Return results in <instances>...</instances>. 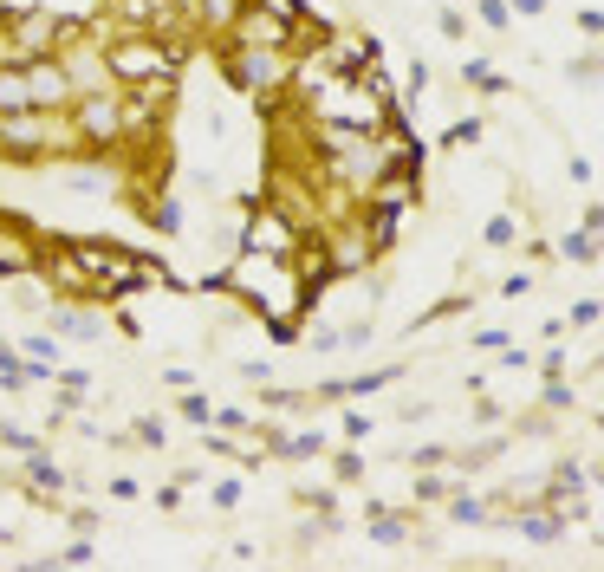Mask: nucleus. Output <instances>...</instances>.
I'll return each instance as SVG.
<instances>
[{"mask_svg": "<svg viewBox=\"0 0 604 572\" xmlns=\"http://www.w3.org/2000/svg\"><path fill=\"white\" fill-rule=\"evenodd\" d=\"M0 163H7V170H33V163H78L72 118H66V111H46V104L0 111Z\"/></svg>", "mask_w": 604, "mask_h": 572, "instance_id": "nucleus-1", "label": "nucleus"}, {"mask_svg": "<svg viewBox=\"0 0 604 572\" xmlns=\"http://www.w3.org/2000/svg\"><path fill=\"white\" fill-rule=\"evenodd\" d=\"M182 40L162 33H111L104 26V66H111V85H182Z\"/></svg>", "mask_w": 604, "mask_h": 572, "instance_id": "nucleus-2", "label": "nucleus"}, {"mask_svg": "<svg viewBox=\"0 0 604 572\" xmlns=\"http://www.w3.org/2000/svg\"><path fill=\"white\" fill-rule=\"evenodd\" d=\"M214 59H222L228 85H234L241 98L273 104V98H286V85H293V59H299V52H273V46H214Z\"/></svg>", "mask_w": 604, "mask_h": 572, "instance_id": "nucleus-3", "label": "nucleus"}, {"mask_svg": "<svg viewBox=\"0 0 604 572\" xmlns=\"http://www.w3.org/2000/svg\"><path fill=\"white\" fill-rule=\"evenodd\" d=\"M72 137H78V163L85 156H124V111H118V85L104 92H78L66 104Z\"/></svg>", "mask_w": 604, "mask_h": 572, "instance_id": "nucleus-4", "label": "nucleus"}, {"mask_svg": "<svg viewBox=\"0 0 604 572\" xmlns=\"http://www.w3.org/2000/svg\"><path fill=\"white\" fill-rule=\"evenodd\" d=\"M306 234L312 228H299L293 215L280 202H267L254 196V208H247V222H241V248H254V254H273V260H299V248H306Z\"/></svg>", "mask_w": 604, "mask_h": 572, "instance_id": "nucleus-5", "label": "nucleus"}, {"mask_svg": "<svg viewBox=\"0 0 604 572\" xmlns=\"http://www.w3.org/2000/svg\"><path fill=\"white\" fill-rule=\"evenodd\" d=\"M39 260H46V234L26 222V215L0 208V280H26V274H39Z\"/></svg>", "mask_w": 604, "mask_h": 572, "instance_id": "nucleus-6", "label": "nucleus"}, {"mask_svg": "<svg viewBox=\"0 0 604 572\" xmlns=\"http://www.w3.org/2000/svg\"><path fill=\"white\" fill-rule=\"evenodd\" d=\"M66 33H72V26H66L59 13H52V7H20V13H7V40H13L20 59L59 52V46H66Z\"/></svg>", "mask_w": 604, "mask_h": 572, "instance_id": "nucleus-7", "label": "nucleus"}, {"mask_svg": "<svg viewBox=\"0 0 604 572\" xmlns=\"http://www.w3.org/2000/svg\"><path fill=\"white\" fill-rule=\"evenodd\" d=\"M553 254H559V260H572V267H598V254H604V234H598V228H572Z\"/></svg>", "mask_w": 604, "mask_h": 572, "instance_id": "nucleus-8", "label": "nucleus"}, {"mask_svg": "<svg viewBox=\"0 0 604 572\" xmlns=\"http://www.w3.org/2000/svg\"><path fill=\"white\" fill-rule=\"evenodd\" d=\"M487 514H494V501H481V495H468V488H449V521L455 527H487Z\"/></svg>", "mask_w": 604, "mask_h": 572, "instance_id": "nucleus-9", "label": "nucleus"}, {"mask_svg": "<svg viewBox=\"0 0 604 572\" xmlns=\"http://www.w3.org/2000/svg\"><path fill=\"white\" fill-rule=\"evenodd\" d=\"M461 78H468V85H475L481 98H507V92H513L507 78L494 72V66H481V59H461Z\"/></svg>", "mask_w": 604, "mask_h": 572, "instance_id": "nucleus-10", "label": "nucleus"}, {"mask_svg": "<svg viewBox=\"0 0 604 572\" xmlns=\"http://www.w3.org/2000/svg\"><path fill=\"white\" fill-rule=\"evenodd\" d=\"M481 137H487V118H481V111H475V118H455V124L442 130V150H475Z\"/></svg>", "mask_w": 604, "mask_h": 572, "instance_id": "nucleus-11", "label": "nucleus"}, {"mask_svg": "<svg viewBox=\"0 0 604 572\" xmlns=\"http://www.w3.org/2000/svg\"><path fill=\"white\" fill-rule=\"evenodd\" d=\"M20 358H33V365H46V371H59V339H52V332H26Z\"/></svg>", "mask_w": 604, "mask_h": 572, "instance_id": "nucleus-12", "label": "nucleus"}, {"mask_svg": "<svg viewBox=\"0 0 604 572\" xmlns=\"http://www.w3.org/2000/svg\"><path fill=\"white\" fill-rule=\"evenodd\" d=\"M403 462H409V469H449L455 449H442V443H416V449H403Z\"/></svg>", "mask_w": 604, "mask_h": 572, "instance_id": "nucleus-13", "label": "nucleus"}, {"mask_svg": "<svg viewBox=\"0 0 604 572\" xmlns=\"http://www.w3.org/2000/svg\"><path fill=\"white\" fill-rule=\"evenodd\" d=\"M481 241H487V248H513V241H520V222H513V215H487Z\"/></svg>", "mask_w": 604, "mask_h": 572, "instance_id": "nucleus-14", "label": "nucleus"}, {"mask_svg": "<svg viewBox=\"0 0 604 572\" xmlns=\"http://www.w3.org/2000/svg\"><path fill=\"white\" fill-rule=\"evenodd\" d=\"M0 449H13V455L26 462V455L39 449V436H33V429H20V423H0Z\"/></svg>", "mask_w": 604, "mask_h": 572, "instance_id": "nucleus-15", "label": "nucleus"}, {"mask_svg": "<svg viewBox=\"0 0 604 572\" xmlns=\"http://www.w3.org/2000/svg\"><path fill=\"white\" fill-rule=\"evenodd\" d=\"M182 423H196V429H208V423H214V403H208L202 391H182Z\"/></svg>", "mask_w": 604, "mask_h": 572, "instance_id": "nucleus-16", "label": "nucleus"}, {"mask_svg": "<svg viewBox=\"0 0 604 572\" xmlns=\"http://www.w3.org/2000/svg\"><path fill=\"white\" fill-rule=\"evenodd\" d=\"M241 495H247V488H241V475H222V481L208 488V501L222 507V514H234V507H241Z\"/></svg>", "mask_w": 604, "mask_h": 572, "instance_id": "nucleus-17", "label": "nucleus"}, {"mask_svg": "<svg viewBox=\"0 0 604 572\" xmlns=\"http://www.w3.org/2000/svg\"><path fill=\"white\" fill-rule=\"evenodd\" d=\"M539 410H572V384H565L559 371L546 377V391H539Z\"/></svg>", "mask_w": 604, "mask_h": 572, "instance_id": "nucleus-18", "label": "nucleus"}, {"mask_svg": "<svg viewBox=\"0 0 604 572\" xmlns=\"http://www.w3.org/2000/svg\"><path fill=\"white\" fill-rule=\"evenodd\" d=\"M130 443H136V449H162V443H170V429H162L156 417H136V429H130Z\"/></svg>", "mask_w": 604, "mask_h": 572, "instance_id": "nucleus-19", "label": "nucleus"}, {"mask_svg": "<svg viewBox=\"0 0 604 572\" xmlns=\"http://www.w3.org/2000/svg\"><path fill=\"white\" fill-rule=\"evenodd\" d=\"M461 475H416V501H449V488Z\"/></svg>", "mask_w": 604, "mask_h": 572, "instance_id": "nucleus-20", "label": "nucleus"}, {"mask_svg": "<svg viewBox=\"0 0 604 572\" xmlns=\"http://www.w3.org/2000/svg\"><path fill=\"white\" fill-rule=\"evenodd\" d=\"M332 475H338V481H358V475H364V455H358V443L332 455Z\"/></svg>", "mask_w": 604, "mask_h": 572, "instance_id": "nucleus-21", "label": "nucleus"}, {"mask_svg": "<svg viewBox=\"0 0 604 572\" xmlns=\"http://www.w3.org/2000/svg\"><path fill=\"white\" fill-rule=\"evenodd\" d=\"M481 7V26H494V33H507V20H513V7L507 0H475Z\"/></svg>", "mask_w": 604, "mask_h": 572, "instance_id": "nucleus-22", "label": "nucleus"}, {"mask_svg": "<svg viewBox=\"0 0 604 572\" xmlns=\"http://www.w3.org/2000/svg\"><path fill=\"white\" fill-rule=\"evenodd\" d=\"M435 26H442V40H468V13H461V7H442Z\"/></svg>", "mask_w": 604, "mask_h": 572, "instance_id": "nucleus-23", "label": "nucleus"}, {"mask_svg": "<svg viewBox=\"0 0 604 572\" xmlns=\"http://www.w3.org/2000/svg\"><path fill=\"white\" fill-rule=\"evenodd\" d=\"M598 319H604L598 299H572V312H565V325H598Z\"/></svg>", "mask_w": 604, "mask_h": 572, "instance_id": "nucleus-24", "label": "nucleus"}, {"mask_svg": "<svg viewBox=\"0 0 604 572\" xmlns=\"http://www.w3.org/2000/svg\"><path fill=\"white\" fill-rule=\"evenodd\" d=\"M338 429H345V443H364V436H371V417H364V410H345Z\"/></svg>", "mask_w": 604, "mask_h": 572, "instance_id": "nucleus-25", "label": "nucleus"}, {"mask_svg": "<svg viewBox=\"0 0 604 572\" xmlns=\"http://www.w3.org/2000/svg\"><path fill=\"white\" fill-rule=\"evenodd\" d=\"M572 20H579V33H585V40H604V13H598V7H579Z\"/></svg>", "mask_w": 604, "mask_h": 572, "instance_id": "nucleus-26", "label": "nucleus"}, {"mask_svg": "<svg viewBox=\"0 0 604 572\" xmlns=\"http://www.w3.org/2000/svg\"><path fill=\"white\" fill-rule=\"evenodd\" d=\"M598 72H604V66H598V52H585V59H572V78H579V85H598Z\"/></svg>", "mask_w": 604, "mask_h": 572, "instance_id": "nucleus-27", "label": "nucleus"}, {"mask_svg": "<svg viewBox=\"0 0 604 572\" xmlns=\"http://www.w3.org/2000/svg\"><path fill=\"white\" fill-rule=\"evenodd\" d=\"M59 559H66V566H92V559H98V547H92V540H72V547H66Z\"/></svg>", "mask_w": 604, "mask_h": 572, "instance_id": "nucleus-28", "label": "nucleus"}, {"mask_svg": "<svg viewBox=\"0 0 604 572\" xmlns=\"http://www.w3.org/2000/svg\"><path fill=\"white\" fill-rule=\"evenodd\" d=\"M501 293H507V299H520V293H533V274H507V280H501Z\"/></svg>", "mask_w": 604, "mask_h": 572, "instance_id": "nucleus-29", "label": "nucleus"}, {"mask_svg": "<svg viewBox=\"0 0 604 572\" xmlns=\"http://www.w3.org/2000/svg\"><path fill=\"white\" fill-rule=\"evenodd\" d=\"M475 345H481V351H507V332H501V325H487V332H481Z\"/></svg>", "mask_w": 604, "mask_h": 572, "instance_id": "nucleus-30", "label": "nucleus"}, {"mask_svg": "<svg viewBox=\"0 0 604 572\" xmlns=\"http://www.w3.org/2000/svg\"><path fill=\"white\" fill-rule=\"evenodd\" d=\"M579 228H598V234H604V202H585V215H579Z\"/></svg>", "mask_w": 604, "mask_h": 572, "instance_id": "nucleus-31", "label": "nucleus"}, {"mask_svg": "<svg viewBox=\"0 0 604 572\" xmlns=\"http://www.w3.org/2000/svg\"><path fill=\"white\" fill-rule=\"evenodd\" d=\"M507 7H513L520 20H533V13H546V0H507Z\"/></svg>", "mask_w": 604, "mask_h": 572, "instance_id": "nucleus-32", "label": "nucleus"}, {"mask_svg": "<svg viewBox=\"0 0 604 572\" xmlns=\"http://www.w3.org/2000/svg\"><path fill=\"white\" fill-rule=\"evenodd\" d=\"M585 475H591V481H598V488H604V462H598V469H585Z\"/></svg>", "mask_w": 604, "mask_h": 572, "instance_id": "nucleus-33", "label": "nucleus"}, {"mask_svg": "<svg viewBox=\"0 0 604 572\" xmlns=\"http://www.w3.org/2000/svg\"><path fill=\"white\" fill-rule=\"evenodd\" d=\"M598 436H604V410H598Z\"/></svg>", "mask_w": 604, "mask_h": 572, "instance_id": "nucleus-34", "label": "nucleus"}, {"mask_svg": "<svg viewBox=\"0 0 604 572\" xmlns=\"http://www.w3.org/2000/svg\"><path fill=\"white\" fill-rule=\"evenodd\" d=\"M0 13H7V0H0Z\"/></svg>", "mask_w": 604, "mask_h": 572, "instance_id": "nucleus-35", "label": "nucleus"}]
</instances>
